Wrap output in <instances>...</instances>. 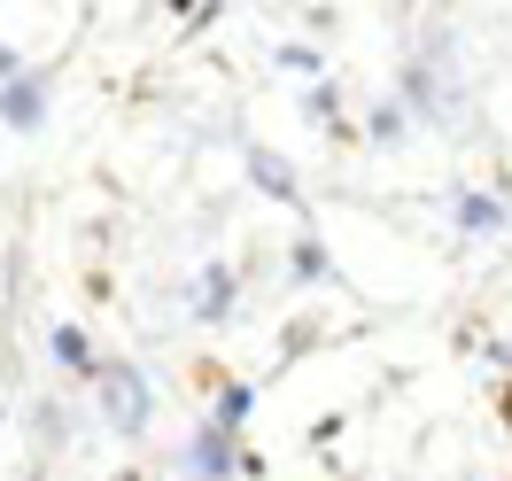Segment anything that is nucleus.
<instances>
[{
    "mask_svg": "<svg viewBox=\"0 0 512 481\" xmlns=\"http://www.w3.org/2000/svg\"><path fill=\"white\" fill-rule=\"evenodd\" d=\"M505 419H512V388H505Z\"/></svg>",
    "mask_w": 512,
    "mask_h": 481,
    "instance_id": "nucleus-3",
    "label": "nucleus"
},
{
    "mask_svg": "<svg viewBox=\"0 0 512 481\" xmlns=\"http://www.w3.org/2000/svg\"><path fill=\"white\" fill-rule=\"evenodd\" d=\"M55 357H63V365H86V334H78V326H55Z\"/></svg>",
    "mask_w": 512,
    "mask_h": 481,
    "instance_id": "nucleus-2",
    "label": "nucleus"
},
{
    "mask_svg": "<svg viewBox=\"0 0 512 481\" xmlns=\"http://www.w3.org/2000/svg\"><path fill=\"white\" fill-rule=\"evenodd\" d=\"M8 125L16 132L39 125V78H8Z\"/></svg>",
    "mask_w": 512,
    "mask_h": 481,
    "instance_id": "nucleus-1",
    "label": "nucleus"
}]
</instances>
